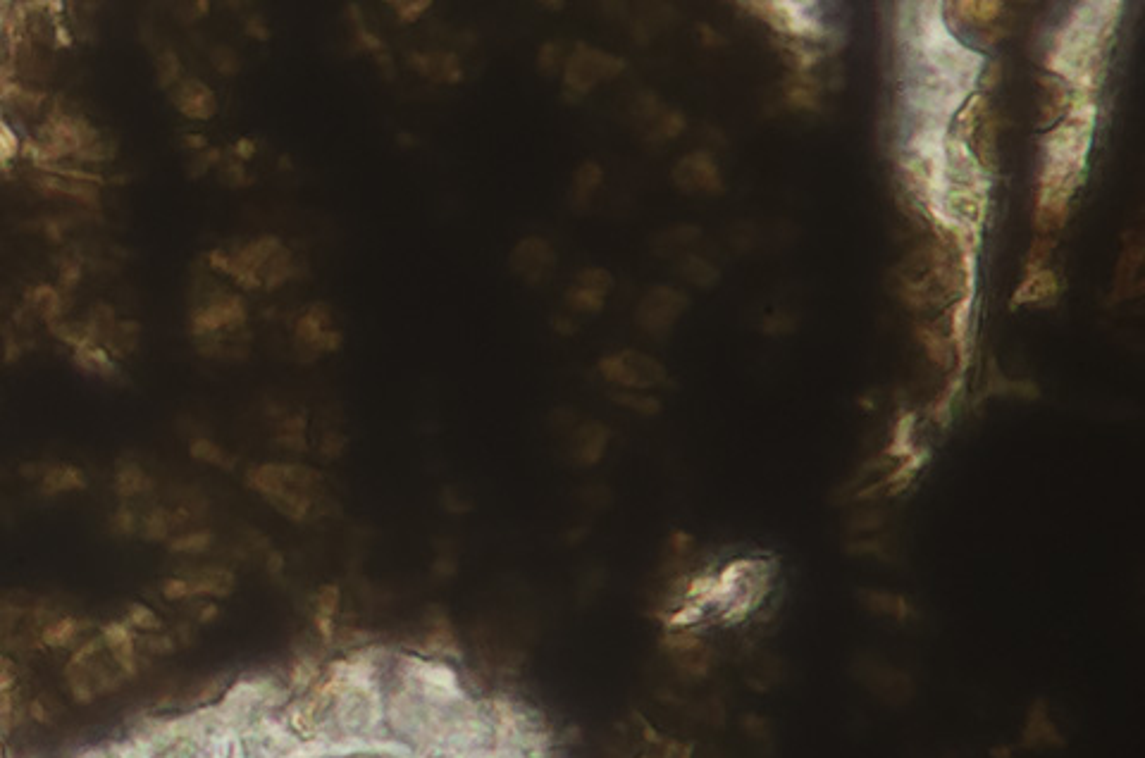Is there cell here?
Listing matches in <instances>:
<instances>
[{"label":"cell","mask_w":1145,"mask_h":758,"mask_svg":"<svg viewBox=\"0 0 1145 758\" xmlns=\"http://www.w3.org/2000/svg\"><path fill=\"white\" fill-rule=\"evenodd\" d=\"M1119 3H1083L1052 36L1048 70L1076 93L1098 96L1105 60L1119 22Z\"/></svg>","instance_id":"1"},{"label":"cell","mask_w":1145,"mask_h":758,"mask_svg":"<svg viewBox=\"0 0 1145 758\" xmlns=\"http://www.w3.org/2000/svg\"><path fill=\"white\" fill-rule=\"evenodd\" d=\"M163 594L167 599H189L191 596V584L189 580H184V577H177V580H167L163 584Z\"/></svg>","instance_id":"27"},{"label":"cell","mask_w":1145,"mask_h":758,"mask_svg":"<svg viewBox=\"0 0 1145 758\" xmlns=\"http://www.w3.org/2000/svg\"><path fill=\"white\" fill-rule=\"evenodd\" d=\"M606 446H609V430L599 422H585L573 432L571 456L578 465H594L602 461Z\"/></svg>","instance_id":"11"},{"label":"cell","mask_w":1145,"mask_h":758,"mask_svg":"<svg viewBox=\"0 0 1145 758\" xmlns=\"http://www.w3.org/2000/svg\"><path fill=\"white\" fill-rule=\"evenodd\" d=\"M191 453H194L198 461L220 465V468H227V465H232V461L227 458V453L222 451L218 444H213V441H208V439L194 441V446H191Z\"/></svg>","instance_id":"25"},{"label":"cell","mask_w":1145,"mask_h":758,"mask_svg":"<svg viewBox=\"0 0 1145 758\" xmlns=\"http://www.w3.org/2000/svg\"><path fill=\"white\" fill-rule=\"evenodd\" d=\"M170 98H172V105L182 113L187 120H196V122H206V120H213L215 115H218V96H215V91L210 89L206 82H201V79L196 77H184L182 82H179L175 89L170 91Z\"/></svg>","instance_id":"9"},{"label":"cell","mask_w":1145,"mask_h":758,"mask_svg":"<svg viewBox=\"0 0 1145 758\" xmlns=\"http://www.w3.org/2000/svg\"><path fill=\"white\" fill-rule=\"evenodd\" d=\"M621 70L623 62L611 53L599 51V48L592 46H575V51L568 53L566 60H563V86L568 91L583 93L585 96L594 86L614 79Z\"/></svg>","instance_id":"5"},{"label":"cell","mask_w":1145,"mask_h":758,"mask_svg":"<svg viewBox=\"0 0 1145 758\" xmlns=\"http://www.w3.org/2000/svg\"><path fill=\"white\" fill-rule=\"evenodd\" d=\"M20 155V136L15 124L0 113V165H10Z\"/></svg>","instance_id":"21"},{"label":"cell","mask_w":1145,"mask_h":758,"mask_svg":"<svg viewBox=\"0 0 1145 758\" xmlns=\"http://www.w3.org/2000/svg\"><path fill=\"white\" fill-rule=\"evenodd\" d=\"M599 372L606 382L618 387V391H649L664 384L666 379L664 365L640 351H621L602 358Z\"/></svg>","instance_id":"4"},{"label":"cell","mask_w":1145,"mask_h":758,"mask_svg":"<svg viewBox=\"0 0 1145 758\" xmlns=\"http://www.w3.org/2000/svg\"><path fill=\"white\" fill-rule=\"evenodd\" d=\"M156 79L158 86L165 91H172L184 79L182 60L175 51H163L156 58Z\"/></svg>","instance_id":"19"},{"label":"cell","mask_w":1145,"mask_h":758,"mask_svg":"<svg viewBox=\"0 0 1145 758\" xmlns=\"http://www.w3.org/2000/svg\"><path fill=\"white\" fill-rule=\"evenodd\" d=\"M614 399L616 403H621V406L642 415H656L661 410V403L656 401L654 396H649L647 391H618Z\"/></svg>","instance_id":"22"},{"label":"cell","mask_w":1145,"mask_h":758,"mask_svg":"<svg viewBox=\"0 0 1145 758\" xmlns=\"http://www.w3.org/2000/svg\"><path fill=\"white\" fill-rule=\"evenodd\" d=\"M342 608V589L337 584H323L313 599V623L323 642H332L334 618Z\"/></svg>","instance_id":"14"},{"label":"cell","mask_w":1145,"mask_h":758,"mask_svg":"<svg viewBox=\"0 0 1145 758\" xmlns=\"http://www.w3.org/2000/svg\"><path fill=\"white\" fill-rule=\"evenodd\" d=\"M680 272H683L685 279H690V282L699 284V287H707L709 282H714V279H716V272H711L709 263H704V260H699V258H695V256L683 258V265H680Z\"/></svg>","instance_id":"24"},{"label":"cell","mask_w":1145,"mask_h":758,"mask_svg":"<svg viewBox=\"0 0 1145 758\" xmlns=\"http://www.w3.org/2000/svg\"><path fill=\"white\" fill-rule=\"evenodd\" d=\"M74 360H77L79 365L86 372H94L98 377H108L117 372V365L115 360L110 358V353L101 349V346L91 344V341H82V344L77 346V351H74Z\"/></svg>","instance_id":"18"},{"label":"cell","mask_w":1145,"mask_h":758,"mask_svg":"<svg viewBox=\"0 0 1145 758\" xmlns=\"http://www.w3.org/2000/svg\"><path fill=\"white\" fill-rule=\"evenodd\" d=\"M425 651H427V656L444 658V661L461 656V646H458L454 627H451L447 615L430 620V627H427Z\"/></svg>","instance_id":"16"},{"label":"cell","mask_w":1145,"mask_h":758,"mask_svg":"<svg viewBox=\"0 0 1145 758\" xmlns=\"http://www.w3.org/2000/svg\"><path fill=\"white\" fill-rule=\"evenodd\" d=\"M857 680L888 706H905L914 697V682L881 658H859Z\"/></svg>","instance_id":"6"},{"label":"cell","mask_w":1145,"mask_h":758,"mask_svg":"<svg viewBox=\"0 0 1145 758\" xmlns=\"http://www.w3.org/2000/svg\"><path fill=\"white\" fill-rule=\"evenodd\" d=\"M315 482H318V472L303 465L268 463L249 472L251 487L292 520H306L311 515Z\"/></svg>","instance_id":"3"},{"label":"cell","mask_w":1145,"mask_h":758,"mask_svg":"<svg viewBox=\"0 0 1145 758\" xmlns=\"http://www.w3.org/2000/svg\"><path fill=\"white\" fill-rule=\"evenodd\" d=\"M599 182H602V172H599L597 165L585 163L583 167H580L578 175H575V182H573V201H575V205H587V203H590V198L594 196V191H597Z\"/></svg>","instance_id":"20"},{"label":"cell","mask_w":1145,"mask_h":758,"mask_svg":"<svg viewBox=\"0 0 1145 758\" xmlns=\"http://www.w3.org/2000/svg\"><path fill=\"white\" fill-rule=\"evenodd\" d=\"M859 599H862L866 611L878 615V618L895 620V623H905V620L914 615V606L909 604L905 596L885 592V589H862Z\"/></svg>","instance_id":"13"},{"label":"cell","mask_w":1145,"mask_h":758,"mask_svg":"<svg viewBox=\"0 0 1145 758\" xmlns=\"http://www.w3.org/2000/svg\"><path fill=\"white\" fill-rule=\"evenodd\" d=\"M611 287H614V277H611L606 270H599V267L583 270L578 277H575V282L571 284V289H568L566 294L568 308L575 310V313H585V315L597 313V310H602L604 298L611 291Z\"/></svg>","instance_id":"10"},{"label":"cell","mask_w":1145,"mask_h":758,"mask_svg":"<svg viewBox=\"0 0 1145 758\" xmlns=\"http://www.w3.org/2000/svg\"><path fill=\"white\" fill-rule=\"evenodd\" d=\"M294 256L277 236H256L239 246L218 248L210 267L244 289H275L294 275Z\"/></svg>","instance_id":"2"},{"label":"cell","mask_w":1145,"mask_h":758,"mask_svg":"<svg viewBox=\"0 0 1145 758\" xmlns=\"http://www.w3.org/2000/svg\"><path fill=\"white\" fill-rule=\"evenodd\" d=\"M1057 282H1055V275H1052L1050 270H1038V272H1031V277L1026 279L1024 284H1021L1019 294H1017V301L1021 303H1045V301H1052V298L1057 296Z\"/></svg>","instance_id":"17"},{"label":"cell","mask_w":1145,"mask_h":758,"mask_svg":"<svg viewBox=\"0 0 1145 758\" xmlns=\"http://www.w3.org/2000/svg\"><path fill=\"white\" fill-rule=\"evenodd\" d=\"M1024 744L1026 747H1033V749H1048V747H1060L1062 744V735L1057 732L1055 723H1052L1048 711L1045 708H1031L1029 713V720H1026V728H1024Z\"/></svg>","instance_id":"15"},{"label":"cell","mask_w":1145,"mask_h":758,"mask_svg":"<svg viewBox=\"0 0 1145 758\" xmlns=\"http://www.w3.org/2000/svg\"><path fill=\"white\" fill-rule=\"evenodd\" d=\"M685 308V294L671 287H656L642 298L635 318L637 325L652 334V337H664L666 332H671V327L676 325V320L683 315Z\"/></svg>","instance_id":"8"},{"label":"cell","mask_w":1145,"mask_h":758,"mask_svg":"<svg viewBox=\"0 0 1145 758\" xmlns=\"http://www.w3.org/2000/svg\"><path fill=\"white\" fill-rule=\"evenodd\" d=\"M509 270L528 287L549 282L556 270V253L542 236H525L511 248Z\"/></svg>","instance_id":"7"},{"label":"cell","mask_w":1145,"mask_h":758,"mask_svg":"<svg viewBox=\"0 0 1145 758\" xmlns=\"http://www.w3.org/2000/svg\"><path fill=\"white\" fill-rule=\"evenodd\" d=\"M210 542H213V537L208 532H191L175 539L172 549L182 551V554H201V551L208 549Z\"/></svg>","instance_id":"26"},{"label":"cell","mask_w":1145,"mask_h":758,"mask_svg":"<svg viewBox=\"0 0 1145 758\" xmlns=\"http://www.w3.org/2000/svg\"><path fill=\"white\" fill-rule=\"evenodd\" d=\"M210 62H213V67L218 70L220 74H225V77H232V74L239 72L241 67V60L234 48L225 46V43H220V46H213V51H210Z\"/></svg>","instance_id":"23"},{"label":"cell","mask_w":1145,"mask_h":758,"mask_svg":"<svg viewBox=\"0 0 1145 758\" xmlns=\"http://www.w3.org/2000/svg\"><path fill=\"white\" fill-rule=\"evenodd\" d=\"M676 184L683 186V191H702L709 189L711 184L719 186V172H716V165L711 163L709 155H687L676 165Z\"/></svg>","instance_id":"12"}]
</instances>
